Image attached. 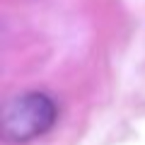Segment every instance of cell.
I'll return each instance as SVG.
<instances>
[{
  "instance_id": "6da1fadb",
  "label": "cell",
  "mask_w": 145,
  "mask_h": 145,
  "mask_svg": "<svg viewBox=\"0 0 145 145\" xmlns=\"http://www.w3.org/2000/svg\"><path fill=\"white\" fill-rule=\"evenodd\" d=\"M58 121V104L51 94L31 89L7 99L0 114V131L10 145H24L46 135Z\"/></svg>"
}]
</instances>
